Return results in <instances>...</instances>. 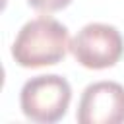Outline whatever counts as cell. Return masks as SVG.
<instances>
[{"instance_id": "3957f363", "label": "cell", "mask_w": 124, "mask_h": 124, "mask_svg": "<svg viewBox=\"0 0 124 124\" xmlns=\"http://www.w3.org/2000/svg\"><path fill=\"white\" fill-rule=\"evenodd\" d=\"M74 58L89 70L112 68L124 54V39L114 25L93 21L83 25L70 41Z\"/></svg>"}, {"instance_id": "277c9868", "label": "cell", "mask_w": 124, "mask_h": 124, "mask_svg": "<svg viewBox=\"0 0 124 124\" xmlns=\"http://www.w3.org/2000/svg\"><path fill=\"white\" fill-rule=\"evenodd\" d=\"M76 118L79 124L124 122V85L116 81L89 83L81 93Z\"/></svg>"}, {"instance_id": "5b68a950", "label": "cell", "mask_w": 124, "mask_h": 124, "mask_svg": "<svg viewBox=\"0 0 124 124\" xmlns=\"http://www.w3.org/2000/svg\"><path fill=\"white\" fill-rule=\"evenodd\" d=\"M72 0H27V4L37 10V12H43V14H52V12H58V10H64Z\"/></svg>"}, {"instance_id": "6da1fadb", "label": "cell", "mask_w": 124, "mask_h": 124, "mask_svg": "<svg viewBox=\"0 0 124 124\" xmlns=\"http://www.w3.org/2000/svg\"><path fill=\"white\" fill-rule=\"evenodd\" d=\"M68 48V27L54 17L39 16L17 31L12 43V56L21 68H43L64 60Z\"/></svg>"}, {"instance_id": "7a4b0ae2", "label": "cell", "mask_w": 124, "mask_h": 124, "mask_svg": "<svg viewBox=\"0 0 124 124\" xmlns=\"http://www.w3.org/2000/svg\"><path fill=\"white\" fill-rule=\"evenodd\" d=\"M72 101V87L58 74H43L27 79L19 91L21 112L39 124H52L64 118Z\"/></svg>"}]
</instances>
